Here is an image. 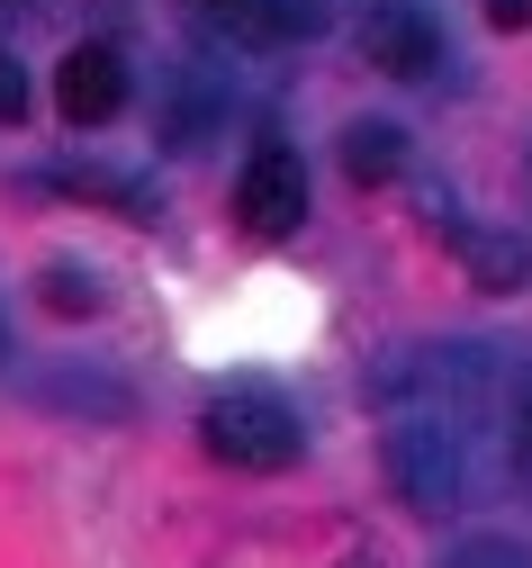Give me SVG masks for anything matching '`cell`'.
Returning <instances> with one entry per match:
<instances>
[{
  "instance_id": "4",
  "label": "cell",
  "mask_w": 532,
  "mask_h": 568,
  "mask_svg": "<svg viewBox=\"0 0 532 568\" xmlns=\"http://www.w3.org/2000/svg\"><path fill=\"white\" fill-rule=\"evenodd\" d=\"M361 54L379 63V73H398V82H424L442 63V28L415 10V0H379V10L361 19Z\"/></svg>"
},
{
  "instance_id": "7",
  "label": "cell",
  "mask_w": 532,
  "mask_h": 568,
  "mask_svg": "<svg viewBox=\"0 0 532 568\" xmlns=\"http://www.w3.org/2000/svg\"><path fill=\"white\" fill-rule=\"evenodd\" d=\"M225 118V91L208 63H172V82H163V145H208V126Z\"/></svg>"
},
{
  "instance_id": "14",
  "label": "cell",
  "mask_w": 532,
  "mask_h": 568,
  "mask_svg": "<svg viewBox=\"0 0 532 568\" xmlns=\"http://www.w3.org/2000/svg\"><path fill=\"white\" fill-rule=\"evenodd\" d=\"M514 424H523V443H532V371H523V388H514Z\"/></svg>"
},
{
  "instance_id": "8",
  "label": "cell",
  "mask_w": 532,
  "mask_h": 568,
  "mask_svg": "<svg viewBox=\"0 0 532 568\" xmlns=\"http://www.w3.org/2000/svg\"><path fill=\"white\" fill-rule=\"evenodd\" d=\"M217 19L244 45H298V37L325 28V0H217Z\"/></svg>"
},
{
  "instance_id": "11",
  "label": "cell",
  "mask_w": 532,
  "mask_h": 568,
  "mask_svg": "<svg viewBox=\"0 0 532 568\" xmlns=\"http://www.w3.org/2000/svg\"><path fill=\"white\" fill-rule=\"evenodd\" d=\"M19 118H28V63L0 45V126H19Z\"/></svg>"
},
{
  "instance_id": "9",
  "label": "cell",
  "mask_w": 532,
  "mask_h": 568,
  "mask_svg": "<svg viewBox=\"0 0 532 568\" xmlns=\"http://www.w3.org/2000/svg\"><path fill=\"white\" fill-rule=\"evenodd\" d=\"M343 172H352L361 190L398 181V172H406V126H398V118H352V126H343Z\"/></svg>"
},
{
  "instance_id": "10",
  "label": "cell",
  "mask_w": 532,
  "mask_h": 568,
  "mask_svg": "<svg viewBox=\"0 0 532 568\" xmlns=\"http://www.w3.org/2000/svg\"><path fill=\"white\" fill-rule=\"evenodd\" d=\"M37 298H46L54 316H100V307H109V290H100L91 262H46V271H37Z\"/></svg>"
},
{
  "instance_id": "16",
  "label": "cell",
  "mask_w": 532,
  "mask_h": 568,
  "mask_svg": "<svg viewBox=\"0 0 532 568\" xmlns=\"http://www.w3.org/2000/svg\"><path fill=\"white\" fill-rule=\"evenodd\" d=\"M199 10H217V0H199Z\"/></svg>"
},
{
  "instance_id": "13",
  "label": "cell",
  "mask_w": 532,
  "mask_h": 568,
  "mask_svg": "<svg viewBox=\"0 0 532 568\" xmlns=\"http://www.w3.org/2000/svg\"><path fill=\"white\" fill-rule=\"evenodd\" d=\"M488 19L496 28H532V0H488Z\"/></svg>"
},
{
  "instance_id": "3",
  "label": "cell",
  "mask_w": 532,
  "mask_h": 568,
  "mask_svg": "<svg viewBox=\"0 0 532 568\" xmlns=\"http://www.w3.org/2000/svg\"><path fill=\"white\" fill-rule=\"evenodd\" d=\"M298 217H308V163H298L289 145H262L244 163V181H235V226L280 244V235H298Z\"/></svg>"
},
{
  "instance_id": "2",
  "label": "cell",
  "mask_w": 532,
  "mask_h": 568,
  "mask_svg": "<svg viewBox=\"0 0 532 568\" xmlns=\"http://www.w3.org/2000/svg\"><path fill=\"white\" fill-rule=\"evenodd\" d=\"M379 460H389V487L406 496L415 515H451L470 496V452H461V424H451L442 406L398 415L389 443H379Z\"/></svg>"
},
{
  "instance_id": "6",
  "label": "cell",
  "mask_w": 532,
  "mask_h": 568,
  "mask_svg": "<svg viewBox=\"0 0 532 568\" xmlns=\"http://www.w3.org/2000/svg\"><path fill=\"white\" fill-rule=\"evenodd\" d=\"M461 271L479 280L488 298H523V290H532V235H514V226H470V235H461Z\"/></svg>"
},
{
  "instance_id": "12",
  "label": "cell",
  "mask_w": 532,
  "mask_h": 568,
  "mask_svg": "<svg viewBox=\"0 0 532 568\" xmlns=\"http://www.w3.org/2000/svg\"><path fill=\"white\" fill-rule=\"evenodd\" d=\"M451 568H532V559H523L514 541H470V550L451 559Z\"/></svg>"
},
{
  "instance_id": "5",
  "label": "cell",
  "mask_w": 532,
  "mask_h": 568,
  "mask_svg": "<svg viewBox=\"0 0 532 568\" xmlns=\"http://www.w3.org/2000/svg\"><path fill=\"white\" fill-rule=\"evenodd\" d=\"M54 109H63L72 126H109V118L127 109V54H118V45H72V54L54 63Z\"/></svg>"
},
{
  "instance_id": "15",
  "label": "cell",
  "mask_w": 532,
  "mask_h": 568,
  "mask_svg": "<svg viewBox=\"0 0 532 568\" xmlns=\"http://www.w3.org/2000/svg\"><path fill=\"white\" fill-rule=\"evenodd\" d=\"M343 568H379V550H352V559H343Z\"/></svg>"
},
{
  "instance_id": "1",
  "label": "cell",
  "mask_w": 532,
  "mask_h": 568,
  "mask_svg": "<svg viewBox=\"0 0 532 568\" xmlns=\"http://www.w3.org/2000/svg\"><path fill=\"white\" fill-rule=\"evenodd\" d=\"M199 443L225 460V469H289L298 452H308V424H298V406L262 379H235V388H217L199 406Z\"/></svg>"
}]
</instances>
